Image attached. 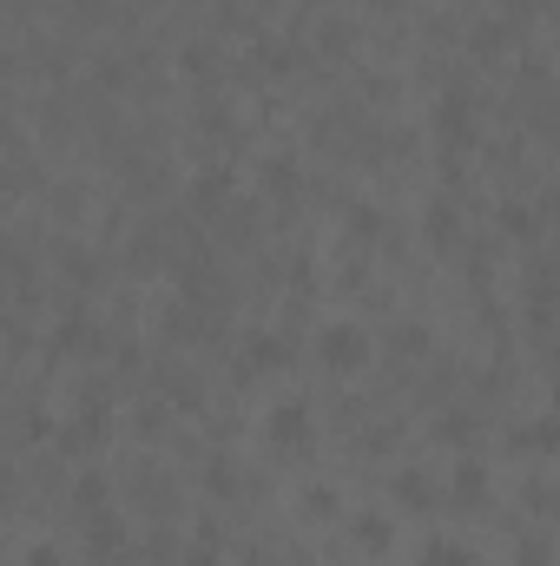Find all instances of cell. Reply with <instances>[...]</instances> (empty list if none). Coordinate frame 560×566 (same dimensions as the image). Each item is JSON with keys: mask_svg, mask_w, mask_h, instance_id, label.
<instances>
[{"mask_svg": "<svg viewBox=\"0 0 560 566\" xmlns=\"http://www.w3.org/2000/svg\"><path fill=\"white\" fill-rule=\"evenodd\" d=\"M455 488H462V501H481V488H488V474H481V468H462V474H455Z\"/></svg>", "mask_w": 560, "mask_h": 566, "instance_id": "cell-5", "label": "cell"}, {"mask_svg": "<svg viewBox=\"0 0 560 566\" xmlns=\"http://www.w3.org/2000/svg\"><path fill=\"white\" fill-rule=\"evenodd\" d=\"M323 362H330V369H356V362H369V336L350 330V323L323 330Z\"/></svg>", "mask_w": 560, "mask_h": 566, "instance_id": "cell-1", "label": "cell"}, {"mask_svg": "<svg viewBox=\"0 0 560 566\" xmlns=\"http://www.w3.org/2000/svg\"><path fill=\"white\" fill-rule=\"evenodd\" d=\"M304 409H297V402H290V409H277L271 415V435H277V448H297V441H304Z\"/></svg>", "mask_w": 560, "mask_h": 566, "instance_id": "cell-2", "label": "cell"}, {"mask_svg": "<svg viewBox=\"0 0 560 566\" xmlns=\"http://www.w3.org/2000/svg\"><path fill=\"white\" fill-rule=\"evenodd\" d=\"M521 441H534V448H547V455H554V448H560V422H534Z\"/></svg>", "mask_w": 560, "mask_h": 566, "instance_id": "cell-4", "label": "cell"}, {"mask_svg": "<svg viewBox=\"0 0 560 566\" xmlns=\"http://www.w3.org/2000/svg\"><path fill=\"white\" fill-rule=\"evenodd\" d=\"M422 566H475V553H468L462 540H435V547L422 553Z\"/></svg>", "mask_w": 560, "mask_h": 566, "instance_id": "cell-3", "label": "cell"}]
</instances>
